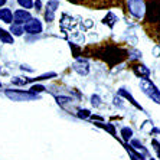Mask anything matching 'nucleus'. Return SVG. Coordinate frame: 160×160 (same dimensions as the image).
<instances>
[{
    "instance_id": "obj_7",
    "label": "nucleus",
    "mask_w": 160,
    "mask_h": 160,
    "mask_svg": "<svg viewBox=\"0 0 160 160\" xmlns=\"http://www.w3.org/2000/svg\"><path fill=\"white\" fill-rule=\"evenodd\" d=\"M118 95H121V97H124V98H126V100H128V101H130V102H131V104L134 105V107L137 108V110H140V111H142V110H143V107H142V105H140V104H138L137 101L134 100V98H133V95H131V94L128 92V91H127L126 88H120V89H118Z\"/></svg>"
},
{
    "instance_id": "obj_9",
    "label": "nucleus",
    "mask_w": 160,
    "mask_h": 160,
    "mask_svg": "<svg viewBox=\"0 0 160 160\" xmlns=\"http://www.w3.org/2000/svg\"><path fill=\"white\" fill-rule=\"evenodd\" d=\"M0 19L3 20L4 23H12L13 20V13H12L10 9H0Z\"/></svg>"
},
{
    "instance_id": "obj_2",
    "label": "nucleus",
    "mask_w": 160,
    "mask_h": 160,
    "mask_svg": "<svg viewBox=\"0 0 160 160\" xmlns=\"http://www.w3.org/2000/svg\"><path fill=\"white\" fill-rule=\"evenodd\" d=\"M4 95L12 101H33L38 100L39 95L30 91H20V89H6Z\"/></svg>"
},
{
    "instance_id": "obj_18",
    "label": "nucleus",
    "mask_w": 160,
    "mask_h": 160,
    "mask_svg": "<svg viewBox=\"0 0 160 160\" xmlns=\"http://www.w3.org/2000/svg\"><path fill=\"white\" fill-rule=\"evenodd\" d=\"M89 116H91V112H89L88 110H79V112H78L79 118H88Z\"/></svg>"
},
{
    "instance_id": "obj_17",
    "label": "nucleus",
    "mask_w": 160,
    "mask_h": 160,
    "mask_svg": "<svg viewBox=\"0 0 160 160\" xmlns=\"http://www.w3.org/2000/svg\"><path fill=\"white\" fill-rule=\"evenodd\" d=\"M42 91H45V87H42V85H33L30 88V92H33V94H39Z\"/></svg>"
},
{
    "instance_id": "obj_20",
    "label": "nucleus",
    "mask_w": 160,
    "mask_h": 160,
    "mask_svg": "<svg viewBox=\"0 0 160 160\" xmlns=\"http://www.w3.org/2000/svg\"><path fill=\"white\" fill-rule=\"evenodd\" d=\"M56 100H58V104H65V102H69V101H71V98H67V97H58L56 98Z\"/></svg>"
},
{
    "instance_id": "obj_5",
    "label": "nucleus",
    "mask_w": 160,
    "mask_h": 160,
    "mask_svg": "<svg viewBox=\"0 0 160 160\" xmlns=\"http://www.w3.org/2000/svg\"><path fill=\"white\" fill-rule=\"evenodd\" d=\"M23 30H25V32H28V33H30V35L41 33V32H42V23L39 22L38 19H33V18H32L29 22L25 25Z\"/></svg>"
},
{
    "instance_id": "obj_19",
    "label": "nucleus",
    "mask_w": 160,
    "mask_h": 160,
    "mask_svg": "<svg viewBox=\"0 0 160 160\" xmlns=\"http://www.w3.org/2000/svg\"><path fill=\"white\" fill-rule=\"evenodd\" d=\"M153 146H154V150H156L157 156H159V159H160V143L157 142V140H153Z\"/></svg>"
},
{
    "instance_id": "obj_8",
    "label": "nucleus",
    "mask_w": 160,
    "mask_h": 160,
    "mask_svg": "<svg viewBox=\"0 0 160 160\" xmlns=\"http://www.w3.org/2000/svg\"><path fill=\"white\" fill-rule=\"evenodd\" d=\"M58 8V2H49L48 3V9H46V13H45V19L46 22H52L53 20V15H55V10Z\"/></svg>"
},
{
    "instance_id": "obj_4",
    "label": "nucleus",
    "mask_w": 160,
    "mask_h": 160,
    "mask_svg": "<svg viewBox=\"0 0 160 160\" xmlns=\"http://www.w3.org/2000/svg\"><path fill=\"white\" fill-rule=\"evenodd\" d=\"M30 19H32L30 13L28 10H25V9H22V10H16L15 13H13V23H15V25H19V26L26 25Z\"/></svg>"
},
{
    "instance_id": "obj_22",
    "label": "nucleus",
    "mask_w": 160,
    "mask_h": 160,
    "mask_svg": "<svg viewBox=\"0 0 160 160\" xmlns=\"http://www.w3.org/2000/svg\"><path fill=\"white\" fill-rule=\"evenodd\" d=\"M150 160H154V159H150Z\"/></svg>"
},
{
    "instance_id": "obj_11",
    "label": "nucleus",
    "mask_w": 160,
    "mask_h": 160,
    "mask_svg": "<svg viewBox=\"0 0 160 160\" xmlns=\"http://www.w3.org/2000/svg\"><path fill=\"white\" fill-rule=\"evenodd\" d=\"M131 136H133V130H131V128H128V127H123V128H121V137H123L126 142L130 140Z\"/></svg>"
},
{
    "instance_id": "obj_10",
    "label": "nucleus",
    "mask_w": 160,
    "mask_h": 160,
    "mask_svg": "<svg viewBox=\"0 0 160 160\" xmlns=\"http://www.w3.org/2000/svg\"><path fill=\"white\" fill-rule=\"evenodd\" d=\"M0 41L3 42V43L12 45L13 43V36L10 35V32H8V30H4L0 28Z\"/></svg>"
},
{
    "instance_id": "obj_13",
    "label": "nucleus",
    "mask_w": 160,
    "mask_h": 160,
    "mask_svg": "<svg viewBox=\"0 0 160 160\" xmlns=\"http://www.w3.org/2000/svg\"><path fill=\"white\" fill-rule=\"evenodd\" d=\"M130 146H134V147H136V149H138V150H142L143 152V154H147V150L144 149V147H143V144L140 142H138V140H136V138H134V140H131V144Z\"/></svg>"
},
{
    "instance_id": "obj_21",
    "label": "nucleus",
    "mask_w": 160,
    "mask_h": 160,
    "mask_svg": "<svg viewBox=\"0 0 160 160\" xmlns=\"http://www.w3.org/2000/svg\"><path fill=\"white\" fill-rule=\"evenodd\" d=\"M6 2H8V0H0V8H2V6H4V3H6Z\"/></svg>"
},
{
    "instance_id": "obj_6",
    "label": "nucleus",
    "mask_w": 160,
    "mask_h": 160,
    "mask_svg": "<svg viewBox=\"0 0 160 160\" xmlns=\"http://www.w3.org/2000/svg\"><path fill=\"white\" fill-rule=\"evenodd\" d=\"M72 68H74V71L78 72L79 75H87V74L89 72V65H88V62H87V59H82V58H79L77 62H74Z\"/></svg>"
},
{
    "instance_id": "obj_16",
    "label": "nucleus",
    "mask_w": 160,
    "mask_h": 160,
    "mask_svg": "<svg viewBox=\"0 0 160 160\" xmlns=\"http://www.w3.org/2000/svg\"><path fill=\"white\" fill-rule=\"evenodd\" d=\"M91 104H92L94 107H100L101 105V98L98 97V95H92V97H91Z\"/></svg>"
},
{
    "instance_id": "obj_1",
    "label": "nucleus",
    "mask_w": 160,
    "mask_h": 160,
    "mask_svg": "<svg viewBox=\"0 0 160 160\" xmlns=\"http://www.w3.org/2000/svg\"><path fill=\"white\" fill-rule=\"evenodd\" d=\"M140 87H142V91L150 98V100L154 101L156 104H160V91L149 78H142Z\"/></svg>"
},
{
    "instance_id": "obj_3",
    "label": "nucleus",
    "mask_w": 160,
    "mask_h": 160,
    "mask_svg": "<svg viewBox=\"0 0 160 160\" xmlns=\"http://www.w3.org/2000/svg\"><path fill=\"white\" fill-rule=\"evenodd\" d=\"M128 10H130V13L134 18H137V19L143 18L146 12L143 0H128Z\"/></svg>"
},
{
    "instance_id": "obj_15",
    "label": "nucleus",
    "mask_w": 160,
    "mask_h": 160,
    "mask_svg": "<svg viewBox=\"0 0 160 160\" xmlns=\"http://www.w3.org/2000/svg\"><path fill=\"white\" fill-rule=\"evenodd\" d=\"M114 18H116V16L112 15V13H108L107 18L104 19V23H107L110 28H112V26H114V20H111V19H114Z\"/></svg>"
},
{
    "instance_id": "obj_12",
    "label": "nucleus",
    "mask_w": 160,
    "mask_h": 160,
    "mask_svg": "<svg viewBox=\"0 0 160 160\" xmlns=\"http://www.w3.org/2000/svg\"><path fill=\"white\" fill-rule=\"evenodd\" d=\"M10 32L15 35V36H20V35H22L25 30H23L22 26H19V25H15V23H13V25L10 26Z\"/></svg>"
},
{
    "instance_id": "obj_14",
    "label": "nucleus",
    "mask_w": 160,
    "mask_h": 160,
    "mask_svg": "<svg viewBox=\"0 0 160 160\" xmlns=\"http://www.w3.org/2000/svg\"><path fill=\"white\" fill-rule=\"evenodd\" d=\"M18 3L20 4L23 9H32V6H33V0H18Z\"/></svg>"
}]
</instances>
